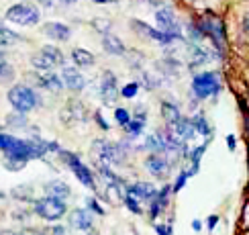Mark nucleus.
Returning <instances> with one entry per match:
<instances>
[{
  "label": "nucleus",
  "instance_id": "obj_42",
  "mask_svg": "<svg viewBox=\"0 0 249 235\" xmlns=\"http://www.w3.org/2000/svg\"><path fill=\"white\" fill-rule=\"evenodd\" d=\"M216 223H219V217H216V215H211V217H209V229L211 231L216 227Z\"/></svg>",
  "mask_w": 249,
  "mask_h": 235
},
{
  "label": "nucleus",
  "instance_id": "obj_45",
  "mask_svg": "<svg viewBox=\"0 0 249 235\" xmlns=\"http://www.w3.org/2000/svg\"><path fill=\"white\" fill-rule=\"evenodd\" d=\"M243 29H245V33H247V37H249V13H247L245 18H243Z\"/></svg>",
  "mask_w": 249,
  "mask_h": 235
},
{
  "label": "nucleus",
  "instance_id": "obj_16",
  "mask_svg": "<svg viewBox=\"0 0 249 235\" xmlns=\"http://www.w3.org/2000/svg\"><path fill=\"white\" fill-rule=\"evenodd\" d=\"M172 131L178 135L180 139H184V141H190L192 137H194V125H192V121L190 119H184V117H180L178 121L172 125Z\"/></svg>",
  "mask_w": 249,
  "mask_h": 235
},
{
  "label": "nucleus",
  "instance_id": "obj_26",
  "mask_svg": "<svg viewBox=\"0 0 249 235\" xmlns=\"http://www.w3.org/2000/svg\"><path fill=\"white\" fill-rule=\"evenodd\" d=\"M68 108L71 110V115H74V121H86V110L80 102H68Z\"/></svg>",
  "mask_w": 249,
  "mask_h": 235
},
{
  "label": "nucleus",
  "instance_id": "obj_43",
  "mask_svg": "<svg viewBox=\"0 0 249 235\" xmlns=\"http://www.w3.org/2000/svg\"><path fill=\"white\" fill-rule=\"evenodd\" d=\"M96 121L100 123V127H102V129H108V123H107L105 119H102V115H100V112H96Z\"/></svg>",
  "mask_w": 249,
  "mask_h": 235
},
{
  "label": "nucleus",
  "instance_id": "obj_31",
  "mask_svg": "<svg viewBox=\"0 0 249 235\" xmlns=\"http://www.w3.org/2000/svg\"><path fill=\"white\" fill-rule=\"evenodd\" d=\"M27 166V162L25 160H15V158H6L4 162V168L10 170V172H17V170H23Z\"/></svg>",
  "mask_w": 249,
  "mask_h": 235
},
{
  "label": "nucleus",
  "instance_id": "obj_12",
  "mask_svg": "<svg viewBox=\"0 0 249 235\" xmlns=\"http://www.w3.org/2000/svg\"><path fill=\"white\" fill-rule=\"evenodd\" d=\"M61 80H64V84H66L71 92H80L82 88L86 86L84 76H82L76 68H64V72H61Z\"/></svg>",
  "mask_w": 249,
  "mask_h": 235
},
{
  "label": "nucleus",
  "instance_id": "obj_1",
  "mask_svg": "<svg viewBox=\"0 0 249 235\" xmlns=\"http://www.w3.org/2000/svg\"><path fill=\"white\" fill-rule=\"evenodd\" d=\"M219 92H221V78L216 72H202V74H196L192 78V94L198 100L216 96Z\"/></svg>",
  "mask_w": 249,
  "mask_h": 235
},
{
  "label": "nucleus",
  "instance_id": "obj_17",
  "mask_svg": "<svg viewBox=\"0 0 249 235\" xmlns=\"http://www.w3.org/2000/svg\"><path fill=\"white\" fill-rule=\"evenodd\" d=\"M45 192L49 194V197H55V199H61V200H66L71 194L70 186L64 180H51V182H47L45 184Z\"/></svg>",
  "mask_w": 249,
  "mask_h": 235
},
{
  "label": "nucleus",
  "instance_id": "obj_29",
  "mask_svg": "<svg viewBox=\"0 0 249 235\" xmlns=\"http://www.w3.org/2000/svg\"><path fill=\"white\" fill-rule=\"evenodd\" d=\"M143 127H145V123H143V119H137V121H129L127 125H124V129L129 131V135H139V133L143 131Z\"/></svg>",
  "mask_w": 249,
  "mask_h": 235
},
{
  "label": "nucleus",
  "instance_id": "obj_11",
  "mask_svg": "<svg viewBox=\"0 0 249 235\" xmlns=\"http://www.w3.org/2000/svg\"><path fill=\"white\" fill-rule=\"evenodd\" d=\"M33 80L35 84L45 88V90H51V92H61V88H64V80H61L57 74H53V72H47V74H33Z\"/></svg>",
  "mask_w": 249,
  "mask_h": 235
},
{
  "label": "nucleus",
  "instance_id": "obj_33",
  "mask_svg": "<svg viewBox=\"0 0 249 235\" xmlns=\"http://www.w3.org/2000/svg\"><path fill=\"white\" fill-rule=\"evenodd\" d=\"M124 204L129 207V211H133V213H141V207H139V200L133 197V194H124Z\"/></svg>",
  "mask_w": 249,
  "mask_h": 235
},
{
  "label": "nucleus",
  "instance_id": "obj_14",
  "mask_svg": "<svg viewBox=\"0 0 249 235\" xmlns=\"http://www.w3.org/2000/svg\"><path fill=\"white\" fill-rule=\"evenodd\" d=\"M127 194H133L137 200H153V197L158 194V188L149 182H137L127 190Z\"/></svg>",
  "mask_w": 249,
  "mask_h": 235
},
{
  "label": "nucleus",
  "instance_id": "obj_34",
  "mask_svg": "<svg viewBox=\"0 0 249 235\" xmlns=\"http://www.w3.org/2000/svg\"><path fill=\"white\" fill-rule=\"evenodd\" d=\"M137 90H139V84H137V82H131V84H127V86L121 90V96H124V98H133L135 94H137Z\"/></svg>",
  "mask_w": 249,
  "mask_h": 235
},
{
  "label": "nucleus",
  "instance_id": "obj_49",
  "mask_svg": "<svg viewBox=\"0 0 249 235\" xmlns=\"http://www.w3.org/2000/svg\"><path fill=\"white\" fill-rule=\"evenodd\" d=\"M147 2L153 4V6H158V4H160V0H147Z\"/></svg>",
  "mask_w": 249,
  "mask_h": 235
},
{
  "label": "nucleus",
  "instance_id": "obj_24",
  "mask_svg": "<svg viewBox=\"0 0 249 235\" xmlns=\"http://www.w3.org/2000/svg\"><path fill=\"white\" fill-rule=\"evenodd\" d=\"M10 194H13L15 199H18V200H33V190H31V186H27V184L13 188Z\"/></svg>",
  "mask_w": 249,
  "mask_h": 235
},
{
  "label": "nucleus",
  "instance_id": "obj_46",
  "mask_svg": "<svg viewBox=\"0 0 249 235\" xmlns=\"http://www.w3.org/2000/svg\"><path fill=\"white\" fill-rule=\"evenodd\" d=\"M158 231H160V235H170L172 227H158Z\"/></svg>",
  "mask_w": 249,
  "mask_h": 235
},
{
  "label": "nucleus",
  "instance_id": "obj_6",
  "mask_svg": "<svg viewBox=\"0 0 249 235\" xmlns=\"http://www.w3.org/2000/svg\"><path fill=\"white\" fill-rule=\"evenodd\" d=\"M59 153H61V156H64V162H66L68 166H70V170L76 174V178H78L82 184H84L86 188L96 190L94 176H92V172H90V170L84 166V163H82V162H80L76 156H71V153H68V151H61V149H59Z\"/></svg>",
  "mask_w": 249,
  "mask_h": 235
},
{
  "label": "nucleus",
  "instance_id": "obj_30",
  "mask_svg": "<svg viewBox=\"0 0 249 235\" xmlns=\"http://www.w3.org/2000/svg\"><path fill=\"white\" fill-rule=\"evenodd\" d=\"M124 55H127L129 59V66L131 68H141V64H143V55L139 54V51H124Z\"/></svg>",
  "mask_w": 249,
  "mask_h": 235
},
{
  "label": "nucleus",
  "instance_id": "obj_48",
  "mask_svg": "<svg viewBox=\"0 0 249 235\" xmlns=\"http://www.w3.org/2000/svg\"><path fill=\"white\" fill-rule=\"evenodd\" d=\"M4 61H6V54H4V51H0V66H2Z\"/></svg>",
  "mask_w": 249,
  "mask_h": 235
},
{
  "label": "nucleus",
  "instance_id": "obj_7",
  "mask_svg": "<svg viewBox=\"0 0 249 235\" xmlns=\"http://www.w3.org/2000/svg\"><path fill=\"white\" fill-rule=\"evenodd\" d=\"M155 20H158V29L160 31H163V33H170V35H174L176 39H180V41L184 39L178 20H176V17H174V13L170 8H160L158 13H155Z\"/></svg>",
  "mask_w": 249,
  "mask_h": 235
},
{
  "label": "nucleus",
  "instance_id": "obj_40",
  "mask_svg": "<svg viewBox=\"0 0 249 235\" xmlns=\"http://www.w3.org/2000/svg\"><path fill=\"white\" fill-rule=\"evenodd\" d=\"M20 235H45V231H41V229H33V227H27L20 231Z\"/></svg>",
  "mask_w": 249,
  "mask_h": 235
},
{
  "label": "nucleus",
  "instance_id": "obj_36",
  "mask_svg": "<svg viewBox=\"0 0 249 235\" xmlns=\"http://www.w3.org/2000/svg\"><path fill=\"white\" fill-rule=\"evenodd\" d=\"M107 147H108V141H105V139H96L92 143V149H94V153H98V158H102V153L107 151Z\"/></svg>",
  "mask_w": 249,
  "mask_h": 235
},
{
  "label": "nucleus",
  "instance_id": "obj_20",
  "mask_svg": "<svg viewBox=\"0 0 249 235\" xmlns=\"http://www.w3.org/2000/svg\"><path fill=\"white\" fill-rule=\"evenodd\" d=\"M161 117H163V121H165V123H168V125L172 127L174 123L178 121L182 115H180L178 107L172 105V102H161Z\"/></svg>",
  "mask_w": 249,
  "mask_h": 235
},
{
  "label": "nucleus",
  "instance_id": "obj_39",
  "mask_svg": "<svg viewBox=\"0 0 249 235\" xmlns=\"http://www.w3.org/2000/svg\"><path fill=\"white\" fill-rule=\"evenodd\" d=\"M86 204H88V207H90V209H92V211H96V213H98V215H102V213H105V211H102V209H100V207H98V202H96V200H94V199H88V200H86Z\"/></svg>",
  "mask_w": 249,
  "mask_h": 235
},
{
  "label": "nucleus",
  "instance_id": "obj_21",
  "mask_svg": "<svg viewBox=\"0 0 249 235\" xmlns=\"http://www.w3.org/2000/svg\"><path fill=\"white\" fill-rule=\"evenodd\" d=\"M20 41V35L15 33V31H10L6 27L0 25V47H10V45H17Z\"/></svg>",
  "mask_w": 249,
  "mask_h": 235
},
{
  "label": "nucleus",
  "instance_id": "obj_38",
  "mask_svg": "<svg viewBox=\"0 0 249 235\" xmlns=\"http://www.w3.org/2000/svg\"><path fill=\"white\" fill-rule=\"evenodd\" d=\"M45 235H66V227H61V225H53V227H49L45 231Z\"/></svg>",
  "mask_w": 249,
  "mask_h": 235
},
{
  "label": "nucleus",
  "instance_id": "obj_3",
  "mask_svg": "<svg viewBox=\"0 0 249 235\" xmlns=\"http://www.w3.org/2000/svg\"><path fill=\"white\" fill-rule=\"evenodd\" d=\"M6 20H10V23H15V25H23V27H33L39 23V10L37 6L33 4H29V2H18V4H13L8 10H6V15H4Z\"/></svg>",
  "mask_w": 249,
  "mask_h": 235
},
{
  "label": "nucleus",
  "instance_id": "obj_9",
  "mask_svg": "<svg viewBox=\"0 0 249 235\" xmlns=\"http://www.w3.org/2000/svg\"><path fill=\"white\" fill-rule=\"evenodd\" d=\"M100 96L105 102H115L119 98V90H117V78L112 72H105L100 78Z\"/></svg>",
  "mask_w": 249,
  "mask_h": 235
},
{
  "label": "nucleus",
  "instance_id": "obj_35",
  "mask_svg": "<svg viewBox=\"0 0 249 235\" xmlns=\"http://www.w3.org/2000/svg\"><path fill=\"white\" fill-rule=\"evenodd\" d=\"M141 80H143L145 88H149V90L158 86V78H155L153 74H149V72H143V74H141Z\"/></svg>",
  "mask_w": 249,
  "mask_h": 235
},
{
  "label": "nucleus",
  "instance_id": "obj_25",
  "mask_svg": "<svg viewBox=\"0 0 249 235\" xmlns=\"http://www.w3.org/2000/svg\"><path fill=\"white\" fill-rule=\"evenodd\" d=\"M41 51H43V54H47L51 59H53V61H55V66H57V64L61 66V64H64V61H66V59H64V54H61V51H59L55 45H45V47L41 49Z\"/></svg>",
  "mask_w": 249,
  "mask_h": 235
},
{
  "label": "nucleus",
  "instance_id": "obj_44",
  "mask_svg": "<svg viewBox=\"0 0 249 235\" xmlns=\"http://www.w3.org/2000/svg\"><path fill=\"white\" fill-rule=\"evenodd\" d=\"M0 235H20V231H15V229H2Z\"/></svg>",
  "mask_w": 249,
  "mask_h": 235
},
{
  "label": "nucleus",
  "instance_id": "obj_13",
  "mask_svg": "<svg viewBox=\"0 0 249 235\" xmlns=\"http://www.w3.org/2000/svg\"><path fill=\"white\" fill-rule=\"evenodd\" d=\"M43 33L51 37L53 41H68L71 37V29L64 23H45L43 25Z\"/></svg>",
  "mask_w": 249,
  "mask_h": 235
},
{
  "label": "nucleus",
  "instance_id": "obj_47",
  "mask_svg": "<svg viewBox=\"0 0 249 235\" xmlns=\"http://www.w3.org/2000/svg\"><path fill=\"white\" fill-rule=\"evenodd\" d=\"M192 229H194V231H200V229H202V221L196 219V221L192 223Z\"/></svg>",
  "mask_w": 249,
  "mask_h": 235
},
{
  "label": "nucleus",
  "instance_id": "obj_50",
  "mask_svg": "<svg viewBox=\"0 0 249 235\" xmlns=\"http://www.w3.org/2000/svg\"><path fill=\"white\" fill-rule=\"evenodd\" d=\"M0 23H2V18H0Z\"/></svg>",
  "mask_w": 249,
  "mask_h": 235
},
{
  "label": "nucleus",
  "instance_id": "obj_10",
  "mask_svg": "<svg viewBox=\"0 0 249 235\" xmlns=\"http://www.w3.org/2000/svg\"><path fill=\"white\" fill-rule=\"evenodd\" d=\"M70 225L78 231H88V229H92V225H94V217H92V213L86 209H76L70 213Z\"/></svg>",
  "mask_w": 249,
  "mask_h": 235
},
{
  "label": "nucleus",
  "instance_id": "obj_41",
  "mask_svg": "<svg viewBox=\"0 0 249 235\" xmlns=\"http://www.w3.org/2000/svg\"><path fill=\"white\" fill-rule=\"evenodd\" d=\"M227 147H229L231 151H235V147H237V139H235V135H227Z\"/></svg>",
  "mask_w": 249,
  "mask_h": 235
},
{
  "label": "nucleus",
  "instance_id": "obj_19",
  "mask_svg": "<svg viewBox=\"0 0 249 235\" xmlns=\"http://www.w3.org/2000/svg\"><path fill=\"white\" fill-rule=\"evenodd\" d=\"M31 64H33V68L39 70V72H49L51 68L55 66V61L51 59L47 54H43V51H39V54L31 55Z\"/></svg>",
  "mask_w": 249,
  "mask_h": 235
},
{
  "label": "nucleus",
  "instance_id": "obj_32",
  "mask_svg": "<svg viewBox=\"0 0 249 235\" xmlns=\"http://www.w3.org/2000/svg\"><path fill=\"white\" fill-rule=\"evenodd\" d=\"M115 119H117V123H119V125H127V123L131 121V115H129V110L127 108H117L115 110Z\"/></svg>",
  "mask_w": 249,
  "mask_h": 235
},
{
  "label": "nucleus",
  "instance_id": "obj_8",
  "mask_svg": "<svg viewBox=\"0 0 249 235\" xmlns=\"http://www.w3.org/2000/svg\"><path fill=\"white\" fill-rule=\"evenodd\" d=\"M170 160L163 156V153L160 151H155L151 153V156L145 160V168L149 170V174H153V176H158V178H165L168 176V172H170Z\"/></svg>",
  "mask_w": 249,
  "mask_h": 235
},
{
  "label": "nucleus",
  "instance_id": "obj_37",
  "mask_svg": "<svg viewBox=\"0 0 249 235\" xmlns=\"http://www.w3.org/2000/svg\"><path fill=\"white\" fill-rule=\"evenodd\" d=\"M188 176H190V172H182V174H180L178 180H176V184H174V192L182 190V186L186 184V180H188Z\"/></svg>",
  "mask_w": 249,
  "mask_h": 235
},
{
  "label": "nucleus",
  "instance_id": "obj_15",
  "mask_svg": "<svg viewBox=\"0 0 249 235\" xmlns=\"http://www.w3.org/2000/svg\"><path fill=\"white\" fill-rule=\"evenodd\" d=\"M102 47H105L107 54L110 55H124V43L117 37V35H112V33H107V35H102Z\"/></svg>",
  "mask_w": 249,
  "mask_h": 235
},
{
  "label": "nucleus",
  "instance_id": "obj_27",
  "mask_svg": "<svg viewBox=\"0 0 249 235\" xmlns=\"http://www.w3.org/2000/svg\"><path fill=\"white\" fill-rule=\"evenodd\" d=\"M92 27H94L98 33H102V35H107V33H110V27H112V23L108 18H94L92 20Z\"/></svg>",
  "mask_w": 249,
  "mask_h": 235
},
{
  "label": "nucleus",
  "instance_id": "obj_5",
  "mask_svg": "<svg viewBox=\"0 0 249 235\" xmlns=\"http://www.w3.org/2000/svg\"><path fill=\"white\" fill-rule=\"evenodd\" d=\"M200 31L204 33V37H209L216 49H223L225 47V27H223V20L216 18V17H204L200 23H198Z\"/></svg>",
  "mask_w": 249,
  "mask_h": 235
},
{
  "label": "nucleus",
  "instance_id": "obj_2",
  "mask_svg": "<svg viewBox=\"0 0 249 235\" xmlns=\"http://www.w3.org/2000/svg\"><path fill=\"white\" fill-rule=\"evenodd\" d=\"M8 102L15 107L18 112H29L39 105V96L33 88H29L27 84H15L8 90Z\"/></svg>",
  "mask_w": 249,
  "mask_h": 235
},
{
  "label": "nucleus",
  "instance_id": "obj_23",
  "mask_svg": "<svg viewBox=\"0 0 249 235\" xmlns=\"http://www.w3.org/2000/svg\"><path fill=\"white\" fill-rule=\"evenodd\" d=\"M8 127H15V129H25L27 127V119H25V112H13V115L6 117Z\"/></svg>",
  "mask_w": 249,
  "mask_h": 235
},
{
  "label": "nucleus",
  "instance_id": "obj_22",
  "mask_svg": "<svg viewBox=\"0 0 249 235\" xmlns=\"http://www.w3.org/2000/svg\"><path fill=\"white\" fill-rule=\"evenodd\" d=\"M192 125H194V131L196 133H200V135H211L213 133V129H211V125H209V121H206L202 115H196L194 119H192Z\"/></svg>",
  "mask_w": 249,
  "mask_h": 235
},
{
  "label": "nucleus",
  "instance_id": "obj_18",
  "mask_svg": "<svg viewBox=\"0 0 249 235\" xmlns=\"http://www.w3.org/2000/svg\"><path fill=\"white\" fill-rule=\"evenodd\" d=\"M71 59H74V64L80 66V68L94 66V55H92L88 49H82V47H76L74 51H71Z\"/></svg>",
  "mask_w": 249,
  "mask_h": 235
},
{
  "label": "nucleus",
  "instance_id": "obj_4",
  "mask_svg": "<svg viewBox=\"0 0 249 235\" xmlns=\"http://www.w3.org/2000/svg\"><path fill=\"white\" fill-rule=\"evenodd\" d=\"M33 209H35V213L39 215V217H43L45 221H59L66 215V211H68L64 200L55 199V197H49V194H47L45 199L35 200V207Z\"/></svg>",
  "mask_w": 249,
  "mask_h": 235
},
{
  "label": "nucleus",
  "instance_id": "obj_28",
  "mask_svg": "<svg viewBox=\"0 0 249 235\" xmlns=\"http://www.w3.org/2000/svg\"><path fill=\"white\" fill-rule=\"evenodd\" d=\"M15 78V68L8 64V61H4L2 66H0V82H10Z\"/></svg>",
  "mask_w": 249,
  "mask_h": 235
}]
</instances>
